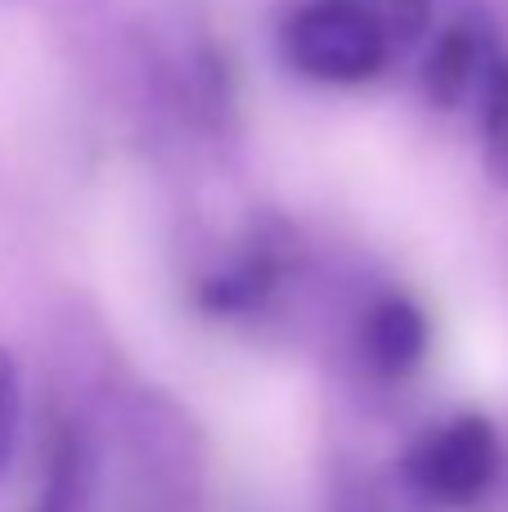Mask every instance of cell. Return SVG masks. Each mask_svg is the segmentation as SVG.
<instances>
[{"mask_svg": "<svg viewBox=\"0 0 508 512\" xmlns=\"http://www.w3.org/2000/svg\"><path fill=\"white\" fill-rule=\"evenodd\" d=\"M387 18L369 0H311L284 27V54L302 77L360 86L387 63Z\"/></svg>", "mask_w": 508, "mask_h": 512, "instance_id": "cell-1", "label": "cell"}, {"mask_svg": "<svg viewBox=\"0 0 508 512\" xmlns=\"http://www.w3.org/2000/svg\"><path fill=\"white\" fill-rule=\"evenodd\" d=\"M410 477L428 499L468 508L500 477V436L482 414H459L428 432L410 454Z\"/></svg>", "mask_w": 508, "mask_h": 512, "instance_id": "cell-2", "label": "cell"}, {"mask_svg": "<svg viewBox=\"0 0 508 512\" xmlns=\"http://www.w3.org/2000/svg\"><path fill=\"white\" fill-rule=\"evenodd\" d=\"M360 346H365L369 364L378 373H410L428 351V315L414 306L410 297H383L365 315L360 328Z\"/></svg>", "mask_w": 508, "mask_h": 512, "instance_id": "cell-3", "label": "cell"}, {"mask_svg": "<svg viewBox=\"0 0 508 512\" xmlns=\"http://www.w3.org/2000/svg\"><path fill=\"white\" fill-rule=\"evenodd\" d=\"M486 68V50L477 41L473 27H450L441 32L437 50L428 54V68H423V90L437 108H455L464 104V95L473 90V81Z\"/></svg>", "mask_w": 508, "mask_h": 512, "instance_id": "cell-4", "label": "cell"}, {"mask_svg": "<svg viewBox=\"0 0 508 512\" xmlns=\"http://www.w3.org/2000/svg\"><path fill=\"white\" fill-rule=\"evenodd\" d=\"M279 274V261L270 252H252L243 256L239 265H230V270H221L216 279L203 283V292H198V301H203V310H212V315H234V310H252L257 301H266L270 283H275Z\"/></svg>", "mask_w": 508, "mask_h": 512, "instance_id": "cell-5", "label": "cell"}, {"mask_svg": "<svg viewBox=\"0 0 508 512\" xmlns=\"http://www.w3.org/2000/svg\"><path fill=\"white\" fill-rule=\"evenodd\" d=\"M482 153L486 176L508 189V54H491L482 68Z\"/></svg>", "mask_w": 508, "mask_h": 512, "instance_id": "cell-6", "label": "cell"}, {"mask_svg": "<svg viewBox=\"0 0 508 512\" xmlns=\"http://www.w3.org/2000/svg\"><path fill=\"white\" fill-rule=\"evenodd\" d=\"M81 481H86V454L72 432H59L45 472V490L36 499V512H81Z\"/></svg>", "mask_w": 508, "mask_h": 512, "instance_id": "cell-7", "label": "cell"}, {"mask_svg": "<svg viewBox=\"0 0 508 512\" xmlns=\"http://www.w3.org/2000/svg\"><path fill=\"white\" fill-rule=\"evenodd\" d=\"M18 364L14 355L0 346V472L9 468V454H14V436H18Z\"/></svg>", "mask_w": 508, "mask_h": 512, "instance_id": "cell-8", "label": "cell"}, {"mask_svg": "<svg viewBox=\"0 0 508 512\" xmlns=\"http://www.w3.org/2000/svg\"><path fill=\"white\" fill-rule=\"evenodd\" d=\"M432 23V0H392L387 14V32H396L401 41H419Z\"/></svg>", "mask_w": 508, "mask_h": 512, "instance_id": "cell-9", "label": "cell"}]
</instances>
